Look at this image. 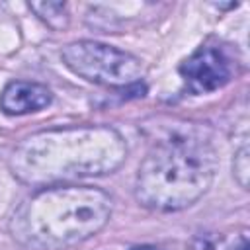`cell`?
<instances>
[{"label": "cell", "instance_id": "cell-1", "mask_svg": "<svg viewBox=\"0 0 250 250\" xmlns=\"http://www.w3.org/2000/svg\"><path fill=\"white\" fill-rule=\"evenodd\" d=\"M127 154L111 127L84 125L41 131L21 141L10 158L14 174L29 184H51L115 170Z\"/></svg>", "mask_w": 250, "mask_h": 250}, {"label": "cell", "instance_id": "cell-2", "mask_svg": "<svg viewBox=\"0 0 250 250\" xmlns=\"http://www.w3.org/2000/svg\"><path fill=\"white\" fill-rule=\"evenodd\" d=\"M111 217V199L90 186L45 188L12 215V236L29 250H62L100 232Z\"/></svg>", "mask_w": 250, "mask_h": 250}, {"label": "cell", "instance_id": "cell-3", "mask_svg": "<svg viewBox=\"0 0 250 250\" xmlns=\"http://www.w3.org/2000/svg\"><path fill=\"white\" fill-rule=\"evenodd\" d=\"M217 156L203 135L188 131L160 141L137 174V199L156 211H178L197 201L211 186Z\"/></svg>", "mask_w": 250, "mask_h": 250}, {"label": "cell", "instance_id": "cell-4", "mask_svg": "<svg viewBox=\"0 0 250 250\" xmlns=\"http://www.w3.org/2000/svg\"><path fill=\"white\" fill-rule=\"evenodd\" d=\"M61 57L74 74L96 84L131 86L143 74V64L135 55L98 41L70 43Z\"/></svg>", "mask_w": 250, "mask_h": 250}, {"label": "cell", "instance_id": "cell-5", "mask_svg": "<svg viewBox=\"0 0 250 250\" xmlns=\"http://www.w3.org/2000/svg\"><path fill=\"white\" fill-rule=\"evenodd\" d=\"M180 74L186 84L197 92H213L223 88L232 76V62L217 45H201L188 61L182 62Z\"/></svg>", "mask_w": 250, "mask_h": 250}, {"label": "cell", "instance_id": "cell-6", "mask_svg": "<svg viewBox=\"0 0 250 250\" xmlns=\"http://www.w3.org/2000/svg\"><path fill=\"white\" fill-rule=\"evenodd\" d=\"M53 100V94L47 86L37 82H10L2 96H0V107L8 115H23L33 113L43 107H47Z\"/></svg>", "mask_w": 250, "mask_h": 250}, {"label": "cell", "instance_id": "cell-7", "mask_svg": "<svg viewBox=\"0 0 250 250\" xmlns=\"http://www.w3.org/2000/svg\"><path fill=\"white\" fill-rule=\"evenodd\" d=\"M29 8H31L33 12H37V16H39L41 20H45V21H47L49 25H53V27H57L55 18L59 20V25H61V27H64V25L68 23L66 8H64V4H61V2H31Z\"/></svg>", "mask_w": 250, "mask_h": 250}, {"label": "cell", "instance_id": "cell-8", "mask_svg": "<svg viewBox=\"0 0 250 250\" xmlns=\"http://www.w3.org/2000/svg\"><path fill=\"white\" fill-rule=\"evenodd\" d=\"M234 176L242 188L248 186V146L246 145L234 154Z\"/></svg>", "mask_w": 250, "mask_h": 250}, {"label": "cell", "instance_id": "cell-9", "mask_svg": "<svg viewBox=\"0 0 250 250\" xmlns=\"http://www.w3.org/2000/svg\"><path fill=\"white\" fill-rule=\"evenodd\" d=\"M131 250H160V248L150 246V244H143V246H135V248H131Z\"/></svg>", "mask_w": 250, "mask_h": 250}]
</instances>
